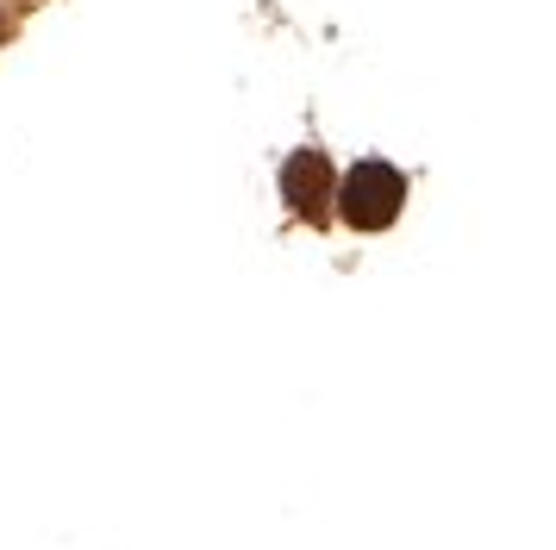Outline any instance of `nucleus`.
I'll list each match as a JSON object with an SVG mask.
<instances>
[{
	"mask_svg": "<svg viewBox=\"0 0 556 550\" xmlns=\"http://www.w3.org/2000/svg\"><path fill=\"white\" fill-rule=\"evenodd\" d=\"M406 207V175L381 157H363L344 182H338V220L356 232H388Z\"/></svg>",
	"mask_w": 556,
	"mask_h": 550,
	"instance_id": "nucleus-1",
	"label": "nucleus"
},
{
	"mask_svg": "<svg viewBox=\"0 0 556 550\" xmlns=\"http://www.w3.org/2000/svg\"><path fill=\"white\" fill-rule=\"evenodd\" d=\"M281 200H288L306 225H319L326 213H338V175H331L326 150H294V157L281 163Z\"/></svg>",
	"mask_w": 556,
	"mask_h": 550,
	"instance_id": "nucleus-2",
	"label": "nucleus"
}]
</instances>
